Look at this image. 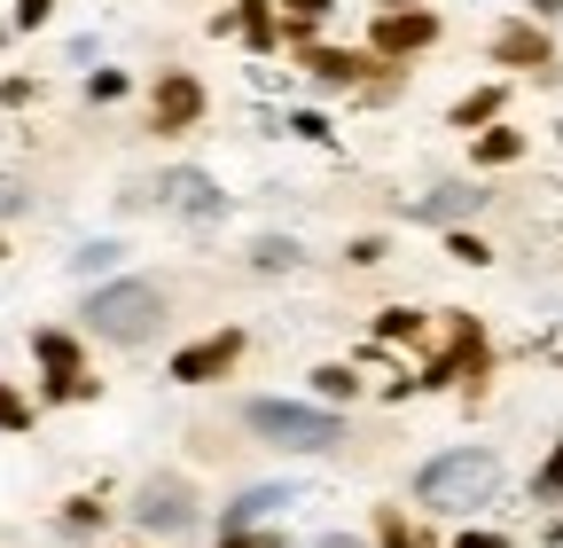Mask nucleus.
Wrapping results in <instances>:
<instances>
[{"instance_id": "nucleus-1", "label": "nucleus", "mask_w": 563, "mask_h": 548, "mask_svg": "<svg viewBox=\"0 0 563 548\" xmlns=\"http://www.w3.org/2000/svg\"><path fill=\"white\" fill-rule=\"evenodd\" d=\"M493 486H501V454L493 447H446L415 470L422 509H477V502H493Z\"/></svg>"}, {"instance_id": "nucleus-2", "label": "nucleus", "mask_w": 563, "mask_h": 548, "mask_svg": "<svg viewBox=\"0 0 563 548\" xmlns=\"http://www.w3.org/2000/svg\"><path fill=\"white\" fill-rule=\"evenodd\" d=\"M243 431L282 447V454H329L344 447V416L336 407H313V399H251L243 407Z\"/></svg>"}, {"instance_id": "nucleus-3", "label": "nucleus", "mask_w": 563, "mask_h": 548, "mask_svg": "<svg viewBox=\"0 0 563 548\" xmlns=\"http://www.w3.org/2000/svg\"><path fill=\"white\" fill-rule=\"evenodd\" d=\"M79 314H87L95 337H110V346H150V337L165 329V314H173V298L157 283H133V274H125V283H102Z\"/></svg>"}, {"instance_id": "nucleus-4", "label": "nucleus", "mask_w": 563, "mask_h": 548, "mask_svg": "<svg viewBox=\"0 0 563 548\" xmlns=\"http://www.w3.org/2000/svg\"><path fill=\"white\" fill-rule=\"evenodd\" d=\"M125 509H133L141 533H196V525H203V494H196V478H180V470L141 478Z\"/></svg>"}, {"instance_id": "nucleus-5", "label": "nucleus", "mask_w": 563, "mask_h": 548, "mask_svg": "<svg viewBox=\"0 0 563 548\" xmlns=\"http://www.w3.org/2000/svg\"><path fill=\"white\" fill-rule=\"evenodd\" d=\"M243 346H251L243 329H211V337H196V346L173 353V384H220V376H235Z\"/></svg>"}, {"instance_id": "nucleus-6", "label": "nucleus", "mask_w": 563, "mask_h": 548, "mask_svg": "<svg viewBox=\"0 0 563 548\" xmlns=\"http://www.w3.org/2000/svg\"><path fill=\"white\" fill-rule=\"evenodd\" d=\"M439 40V17L431 9H384L376 24H368V47L384 55V63H399V55H422Z\"/></svg>"}, {"instance_id": "nucleus-7", "label": "nucleus", "mask_w": 563, "mask_h": 548, "mask_svg": "<svg viewBox=\"0 0 563 548\" xmlns=\"http://www.w3.org/2000/svg\"><path fill=\"white\" fill-rule=\"evenodd\" d=\"M196 118H203V87H196L188 72H165L157 95H150V125H157V133H188Z\"/></svg>"}, {"instance_id": "nucleus-8", "label": "nucleus", "mask_w": 563, "mask_h": 548, "mask_svg": "<svg viewBox=\"0 0 563 548\" xmlns=\"http://www.w3.org/2000/svg\"><path fill=\"white\" fill-rule=\"evenodd\" d=\"M157 204H165V212H180V220H220V212H228V196L211 188L203 173H165V180H157Z\"/></svg>"}, {"instance_id": "nucleus-9", "label": "nucleus", "mask_w": 563, "mask_h": 548, "mask_svg": "<svg viewBox=\"0 0 563 548\" xmlns=\"http://www.w3.org/2000/svg\"><path fill=\"white\" fill-rule=\"evenodd\" d=\"M493 63H517V72H555V40L540 24H501L493 32Z\"/></svg>"}, {"instance_id": "nucleus-10", "label": "nucleus", "mask_w": 563, "mask_h": 548, "mask_svg": "<svg viewBox=\"0 0 563 548\" xmlns=\"http://www.w3.org/2000/svg\"><path fill=\"white\" fill-rule=\"evenodd\" d=\"M298 494L290 486H243L235 502H228V517H220V533H258L266 517H282V509H290Z\"/></svg>"}, {"instance_id": "nucleus-11", "label": "nucleus", "mask_w": 563, "mask_h": 548, "mask_svg": "<svg viewBox=\"0 0 563 548\" xmlns=\"http://www.w3.org/2000/svg\"><path fill=\"white\" fill-rule=\"evenodd\" d=\"M298 63H306L321 87H361V79L376 72V63H368V55H352V47H298Z\"/></svg>"}, {"instance_id": "nucleus-12", "label": "nucleus", "mask_w": 563, "mask_h": 548, "mask_svg": "<svg viewBox=\"0 0 563 548\" xmlns=\"http://www.w3.org/2000/svg\"><path fill=\"white\" fill-rule=\"evenodd\" d=\"M470 212H485V188H431V196H415V220H439V228H454Z\"/></svg>"}, {"instance_id": "nucleus-13", "label": "nucleus", "mask_w": 563, "mask_h": 548, "mask_svg": "<svg viewBox=\"0 0 563 548\" xmlns=\"http://www.w3.org/2000/svg\"><path fill=\"white\" fill-rule=\"evenodd\" d=\"M32 353H40L47 384H70V376H87V369H79V337H70V329H40V337H32Z\"/></svg>"}, {"instance_id": "nucleus-14", "label": "nucleus", "mask_w": 563, "mask_h": 548, "mask_svg": "<svg viewBox=\"0 0 563 548\" xmlns=\"http://www.w3.org/2000/svg\"><path fill=\"white\" fill-rule=\"evenodd\" d=\"M501 110H509V87H477V95H462V102H454V118H446V125H470V133H485V125L501 118Z\"/></svg>"}, {"instance_id": "nucleus-15", "label": "nucleus", "mask_w": 563, "mask_h": 548, "mask_svg": "<svg viewBox=\"0 0 563 548\" xmlns=\"http://www.w3.org/2000/svg\"><path fill=\"white\" fill-rule=\"evenodd\" d=\"M344 399H361V376H352L344 361L313 369V407H344Z\"/></svg>"}, {"instance_id": "nucleus-16", "label": "nucleus", "mask_w": 563, "mask_h": 548, "mask_svg": "<svg viewBox=\"0 0 563 548\" xmlns=\"http://www.w3.org/2000/svg\"><path fill=\"white\" fill-rule=\"evenodd\" d=\"M517 157H525V133H517V125L477 133V165H517Z\"/></svg>"}, {"instance_id": "nucleus-17", "label": "nucleus", "mask_w": 563, "mask_h": 548, "mask_svg": "<svg viewBox=\"0 0 563 548\" xmlns=\"http://www.w3.org/2000/svg\"><path fill=\"white\" fill-rule=\"evenodd\" d=\"M298 259H306V251H298L290 235H258V243H251V266H266V274H290Z\"/></svg>"}, {"instance_id": "nucleus-18", "label": "nucleus", "mask_w": 563, "mask_h": 548, "mask_svg": "<svg viewBox=\"0 0 563 548\" xmlns=\"http://www.w3.org/2000/svg\"><path fill=\"white\" fill-rule=\"evenodd\" d=\"M235 24H243V40H251V47H274V9H266V0H243Z\"/></svg>"}, {"instance_id": "nucleus-19", "label": "nucleus", "mask_w": 563, "mask_h": 548, "mask_svg": "<svg viewBox=\"0 0 563 548\" xmlns=\"http://www.w3.org/2000/svg\"><path fill=\"white\" fill-rule=\"evenodd\" d=\"M376 548H422V540H415V525L399 509H376Z\"/></svg>"}, {"instance_id": "nucleus-20", "label": "nucleus", "mask_w": 563, "mask_h": 548, "mask_svg": "<svg viewBox=\"0 0 563 548\" xmlns=\"http://www.w3.org/2000/svg\"><path fill=\"white\" fill-rule=\"evenodd\" d=\"M532 494H540V502H563V439L548 447V462H540V478H532Z\"/></svg>"}, {"instance_id": "nucleus-21", "label": "nucleus", "mask_w": 563, "mask_h": 548, "mask_svg": "<svg viewBox=\"0 0 563 548\" xmlns=\"http://www.w3.org/2000/svg\"><path fill=\"white\" fill-rule=\"evenodd\" d=\"M102 517H110V509H102L95 494H79V502H63V525H70V533H95Z\"/></svg>"}, {"instance_id": "nucleus-22", "label": "nucleus", "mask_w": 563, "mask_h": 548, "mask_svg": "<svg viewBox=\"0 0 563 548\" xmlns=\"http://www.w3.org/2000/svg\"><path fill=\"white\" fill-rule=\"evenodd\" d=\"M0 431H32V399L0 384Z\"/></svg>"}, {"instance_id": "nucleus-23", "label": "nucleus", "mask_w": 563, "mask_h": 548, "mask_svg": "<svg viewBox=\"0 0 563 548\" xmlns=\"http://www.w3.org/2000/svg\"><path fill=\"white\" fill-rule=\"evenodd\" d=\"M376 337H422V314H415V306H391V314L376 321Z\"/></svg>"}, {"instance_id": "nucleus-24", "label": "nucleus", "mask_w": 563, "mask_h": 548, "mask_svg": "<svg viewBox=\"0 0 563 548\" xmlns=\"http://www.w3.org/2000/svg\"><path fill=\"white\" fill-rule=\"evenodd\" d=\"M446 251H454V259H462V266H485V259H493V251H485V243H477V235H462V228H454V235H446Z\"/></svg>"}, {"instance_id": "nucleus-25", "label": "nucleus", "mask_w": 563, "mask_h": 548, "mask_svg": "<svg viewBox=\"0 0 563 548\" xmlns=\"http://www.w3.org/2000/svg\"><path fill=\"white\" fill-rule=\"evenodd\" d=\"M282 9H290V32H306L313 17H329V0H282Z\"/></svg>"}, {"instance_id": "nucleus-26", "label": "nucleus", "mask_w": 563, "mask_h": 548, "mask_svg": "<svg viewBox=\"0 0 563 548\" xmlns=\"http://www.w3.org/2000/svg\"><path fill=\"white\" fill-rule=\"evenodd\" d=\"M220 548H282V533H266V525L258 533H220Z\"/></svg>"}, {"instance_id": "nucleus-27", "label": "nucleus", "mask_w": 563, "mask_h": 548, "mask_svg": "<svg viewBox=\"0 0 563 548\" xmlns=\"http://www.w3.org/2000/svg\"><path fill=\"white\" fill-rule=\"evenodd\" d=\"M87 95H95V102H118V95H125V72H95V87H87Z\"/></svg>"}, {"instance_id": "nucleus-28", "label": "nucleus", "mask_w": 563, "mask_h": 548, "mask_svg": "<svg viewBox=\"0 0 563 548\" xmlns=\"http://www.w3.org/2000/svg\"><path fill=\"white\" fill-rule=\"evenodd\" d=\"M290 125H298V133H306V142H329V118H321V110H298V118H290Z\"/></svg>"}, {"instance_id": "nucleus-29", "label": "nucleus", "mask_w": 563, "mask_h": 548, "mask_svg": "<svg viewBox=\"0 0 563 548\" xmlns=\"http://www.w3.org/2000/svg\"><path fill=\"white\" fill-rule=\"evenodd\" d=\"M454 548H517L509 533H454Z\"/></svg>"}, {"instance_id": "nucleus-30", "label": "nucleus", "mask_w": 563, "mask_h": 548, "mask_svg": "<svg viewBox=\"0 0 563 548\" xmlns=\"http://www.w3.org/2000/svg\"><path fill=\"white\" fill-rule=\"evenodd\" d=\"M47 9H55V0H16V24L32 32V24H47Z\"/></svg>"}, {"instance_id": "nucleus-31", "label": "nucleus", "mask_w": 563, "mask_h": 548, "mask_svg": "<svg viewBox=\"0 0 563 548\" xmlns=\"http://www.w3.org/2000/svg\"><path fill=\"white\" fill-rule=\"evenodd\" d=\"M306 548H368L361 533H321V540H306Z\"/></svg>"}, {"instance_id": "nucleus-32", "label": "nucleus", "mask_w": 563, "mask_h": 548, "mask_svg": "<svg viewBox=\"0 0 563 548\" xmlns=\"http://www.w3.org/2000/svg\"><path fill=\"white\" fill-rule=\"evenodd\" d=\"M555 17H563V0H532V24H540V32H548Z\"/></svg>"}]
</instances>
